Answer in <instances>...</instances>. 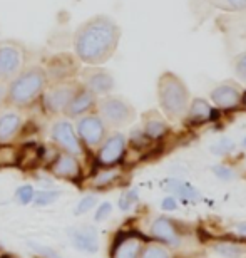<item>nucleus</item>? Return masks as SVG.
<instances>
[{
	"label": "nucleus",
	"instance_id": "8",
	"mask_svg": "<svg viewBox=\"0 0 246 258\" xmlns=\"http://www.w3.org/2000/svg\"><path fill=\"white\" fill-rule=\"evenodd\" d=\"M82 87L89 89L94 96H104L112 91L114 87V79L107 71L97 69V67H89L82 71Z\"/></svg>",
	"mask_w": 246,
	"mask_h": 258
},
{
	"label": "nucleus",
	"instance_id": "3",
	"mask_svg": "<svg viewBox=\"0 0 246 258\" xmlns=\"http://www.w3.org/2000/svg\"><path fill=\"white\" fill-rule=\"evenodd\" d=\"M189 94L186 86L174 74H164L159 79V102L162 111L169 117L176 119L188 109Z\"/></svg>",
	"mask_w": 246,
	"mask_h": 258
},
{
	"label": "nucleus",
	"instance_id": "40",
	"mask_svg": "<svg viewBox=\"0 0 246 258\" xmlns=\"http://www.w3.org/2000/svg\"><path fill=\"white\" fill-rule=\"evenodd\" d=\"M243 102H244V106H246V92H244V96H243Z\"/></svg>",
	"mask_w": 246,
	"mask_h": 258
},
{
	"label": "nucleus",
	"instance_id": "42",
	"mask_svg": "<svg viewBox=\"0 0 246 258\" xmlns=\"http://www.w3.org/2000/svg\"><path fill=\"white\" fill-rule=\"evenodd\" d=\"M243 144H244V146H246V138H244V141H243Z\"/></svg>",
	"mask_w": 246,
	"mask_h": 258
},
{
	"label": "nucleus",
	"instance_id": "2",
	"mask_svg": "<svg viewBox=\"0 0 246 258\" xmlns=\"http://www.w3.org/2000/svg\"><path fill=\"white\" fill-rule=\"evenodd\" d=\"M49 84L47 71L42 66H30L9 82L5 101L10 106L25 109L30 107L42 97L45 87Z\"/></svg>",
	"mask_w": 246,
	"mask_h": 258
},
{
	"label": "nucleus",
	"instance_id": "11",
	"mask_svg": "<svg viewBox=\"0 0 246 258\" xmlns=\"http://www.w3.org/2000/svg\"><path fill=\"white\" fill-rule=\"evenodd\" d=\"M94 106H96V96L89 89L79 86V89L75 91L72 99L69 101L67 107H65L64 114L67 117H79L82 114H87Z\"/></svg>",
	"mask_w": 246,
	"mask_h": 258
},
{
	"label": "nucleus",
	"instance_id": "18",
	"mask_svg": "<svg viewBox=\"0 0 246 258\" xmlns=\"http://www.w3.org/2000/svg\"><path fill=\"white\" fill-rule=\"evenodd\" d=\"M141 250V241L134 235H129L122 238L119 243H116L114 258H137Z\"/></svg>",
	"mask_w": 246,
	"mask_h": 258
},
{
	"label": "nucleus",
	"instance_id": "28",
	"mask_svg": "<svg viewBox=\"0 0 246 258\" xmlns=\"http://www.w3.org/2000/svg\"><path fill=\"white\" fill-rule=\"evenodd\" d=\"M34 188L30 186V184H25V186H20L17 189V193H15V196H17V200L20 201L22 205H29L30 201H34Z\"/></svg>",
	"mask_w": 246,
	"mask_h": 258
},
{
	"label": "nucleus",
	"instance_id": "31",
	"mask_svg": "<svg viewBox=\"0 0 246 258\" xmlns=\"http://www.w3.org/2000/svg\"><path fill=\"white\" fill-rule=\"evenodd\" d=\"M141 258H169V253L161 246H149L144 250Z\"/></svg>",
	"mask_w": 246,
	"mask_h": 258
},
{
	"label": "nucleus",
	"instance_id": "20",
	"mask_svg": "<svg viewBox=\"0 0 246 258\" xmlns=\"http://www.w3.org/2000/svg\"><path fill=\"white\" fill-rule=\"evenodd\" d=\"M213 117V109L204 99H194L189 107V119L193 122H204Z\"/></svg>",
	"mask_w": 246,
	"mask_h": 258
},
{
	"label": "nucleus",
	"instance_id": "17",
	"mask_svg": "<svg viewBox=\"0 0 246 258\" xmlns=\"http://www.w3.org/2000/svg\"><path fill=\"white\" fill-rule=\"evenodd\" d=\"M151 233L154 235L156 238L166 241V243H169V245H178L179 243L176 228H174V225L168 218H157L154 223H152Z\"/></svg>",
	"mask_w": 246,
	"mask_h": 258
},
{
	"label": "nucleus",
	"instance_id": "13",
	"mask_svg": "<svg viewBox=\"0 0 246 258\" xmlns=\"http://www.w3.org/2000/svg\"><path fill=\"white\" fill-rule=\"evenodd\" d=\"M52 173L55 176L67 178V179H75L80 174V166L79 161L75 159L74 154L70 153H60L55 161L52 163Z\"/></svg>",
	"mask_w": 246,
	"mask_h": 258
},
{
	"label": "nucleus",
	"instance_id": "1",
	"mask_svg": "<svg viewBox=\"0 0 246 258\" xmlns=\"http://www.w3.org/2000/svg\"><path fill=\"white\" fill-rule=\"evenodd\" d=\"M121 30L112 19L96 15L86 20L74 34V52L77 59L89 66L107 62L119 44Z\"/></svg>",
	"mask_w": 246,
	"mask_h": 258
},
{
	"label": "nucleus",
	"instance_id": "6",
	"mask_svg": "<svg viewBox=\"0 0 246 258\" xmlns=\"http://www.w3.org/2000/svg\"><path fill=\"white\" fill-rule=\"evenodd\" d=\"M97 107H99L101 119L114 127L129 124L136 116L134 107L121 97H104Z\"/></svg>",
	"mask_w": 246,
	"mask_h": 258
},
{
	"label": "nucleus",
	"instance_id": "36",
	"mask_svg": "<svg viewBox=\"0 0 246 258\" xmlns=\"http://www.w3.org/2000/svg\"><path fill=\"white\" fill-rule=\"evenodd\" d=\"M214 174L221 179H231L233 178V171L226 166H216L214 168Z\"/></svg>",
	"mask_w": 246,
	"mask_h": 258
},
{
	"label": "nucleus",
	"instance_id": "14",
	"mask_svg": "<svg viewBox=\"0 0 246 258\" xmlns=\"http://www.w3.org/2000/svg\"><path fill=\"white\" fill-rule=\"evenodd\" d=\"M75 69H77V67H75L72 57H69V55H57V57L52 60L49 69H45V71H47L49 79L52 77L55 82H60V81H67L69 77H72Z\"/></svg>",
	"mask_w": 246,
	"mask_h": 258
},
{
	"label": "nucleus",
	"instance_id": "35",
	"mask_svg": "<svg viewBox=\"0 0 246 258\" xmlns=\"http://www.w3.org/2000/svg\"><path fill=\"white\" fill-rule=\"evenodd\" d=\"M111 211H112V206L111 203H102L99 206V210H97V213H96V220L97 221H102L106 218V216H109L111 215Z\"/></svg>",
	"mask_w": 246,
	"mask_h": 258
},
{
	"label": "nucleus",
	"instance_id": "12",
	"mask_svg": "<svg viewBox=\"0 0 246 258\" xmlns=\"http://www.w3.org/2000/svg\"><path fill=\"white\" fill-rule=\"evenodd\" d=\"M69 236L72 238L75 248H79L87 253H96L99 248L96 230L92 226H80V228H72L69 231Z\"/></svg>",
	"mask_w": 246,
	"mask_h": 258
},
{
	"label": "nucleus",
	"instance_id": "41",
	"mask_svg": "<svg viewBox=\"0 0 246 258\" xmlns=\"http://www.w3.org/2000/svg\"><path fill=\"white\" fill-rule=\"evenodd\" d=\"M0 258H10V256H7V255H4V256H0Z\"/></svg>",
	"mask_w": 246,
	"mask_h": 258
},
{
	"label": "nucleus",
	"instance_id": "39",
	"mask_svg": "<svg viewBox=\"0 0 246 258\" xmlns=\"http://www.w3.org/2000/svg\"><path fill=\"white\" fill-rule=\"evenodd\" d=\"M236 230H238V233H239V235H244V236H246V223H239V225H236Z\"/></svg>",
	"mask_w": 246,
	"mask_h": 258
},
{
	"label": "nucleus",
	"instance_id": "7",
	"mask_svg": "<svg viewBox=\"0 0 246 258\" xmlns=\"http://www.w3.org/2000/svg\"><path fill=\"white\" fill-rule=\"evenodd\" d=\"M77 134L87 146H99L106 136V122L101 119V116L87 114L77 121Z\"/></svg>",
	"mask_w": 246,
	"mask_h": 258
},
{
	"label": "nucleus",
	"instance_id": "16",
	"mask_svg": "<svg viewBox=\"0 0 246 258\" xmlns=\"http://www.w3.org/2000/svg\"><path fill=\"white\" fill-rule=\"evenodd\" d=\"M22 127V117L15 112H5L0 116V144L9 143Z\"/></svg>",
	"mask_w": 246,
	"mask_h": 258
},
{
	"label": "nucleus",
	"instance_id": "4",
	"mask_svg": "<svg viewBox=\"0 0 246 258\" xmlns=\"http://www.w3.org/2000/svg\"><path fill=\"white\" fill-rule=\"evenodd\" d=\"M27 67V49L17 40H0V81L9 84Z\"/></svg>",
	"mask_w": 246,
	"mask_h": 258
},
{
	"label": "nucleus",
	"instance_id": "9",
	"mask_svg": "<svg viewBox=\"0 0 246 258\" xmlns=\"http://www.w3.org/2000/svg\"><path fill=\"white\" fill-rule=\"evenodd\" d=\"M52 138L65 153H70V154H74V156H77V154L82 153L79 138H77V134H75L70 122H67V121L55 122L52 127Z\"/></svg>",
	"mask_w": 246,
	"mask_h": 258
},
{
	"label": "nucleus",
	"instance_id": "38",
	"mask_svg": "<svg viewBox=\"0 0 246 258\" xmlns=\"http://www.w3.org/2000/svg\"><path fill=\"white\" fill-rule=\"evenodd\" d=\"M5 94H7V87H5L4 82L0 81V102L5 101Z\"/></svg>",
	"mask_w": 246,
	"mask_h": 258
},
{
	"label": "nucleus",
	"instance_id": "23",
	"mask_svg": "<svg viewBox=\"0 0 246 258\" xmlns=\"http://www.w3.org/2000/svg\"><path fill=\"white\" fill-rule=\"evenodd\" d=\"M213 248H214V251H218L219 255L231 256V258H236L239 255L246 253V245L233 243V241H223V243H216Z\"/></svg>",
	"mask_w": 246,
	"mask_h": 258
},
{
	"label": "nucleus",
	"instance_id": "24",
	"mask_svg": "<svg viewBox=\"0 0 246 258\" xmlns=\"http://www.w3.org/2000/svg\"><path fill=\"white\" fill-rule=\"evenodd\" d=\"M19 159V151L10 144H0V168L15 166Z\"/></svg>",
	"mask_w": 246,
	"mask_h": 258
},
{
	"label": "nucleus",
	"instance_id": "19",
	"mask_svg": "<svg viewBox=\"0 0 246 258\" xmlns=\"http://www.w3.org/2000/svg\"><path fill=\"white\" fill-rule=\"evenodd\" d=\"M44 156V149L37 146V144H29L25 146L22 151L19 153L17 164L22 168H34L35 164H39V161Z\"/></svg>",
	"mask_w": 246,
	"mask_h": 258
},
{
	"label": "nucleus",
	"instance_id": "27",
	"mask_svg": "<svg viewBox=\"0 0 246 258\" xmlns=\"http://www.w3.org/2000/svg\"><path fill=\"white\" fill-rule=\"evenodd\" d=\"M60 196L59 191H40V193H35L34 195V201L37 206H45V205H50L54 203Z\"/></svg>",
	"mask_w": 246,
	"mask_h": 258
},
{
	"label": "nucleus",
	"instance_id": "30",
	"mask_svg": "<svg viewBox=\"0 0 246 258\" xmlns=\"http://www.w3.org/2000/svg\"><path fill=\"white\" fill-rule=\"evenodd\" d=\"M96 196H86V198H82L79 201V205H77V208H75V215H82V213H87L92 206L96 205Z\"/></svg>",
	"mask_w": 246,
	"mask_h": 258
},
{
	"label": "nucleus",
	"instance_id": "33",
	"mask_svg": "<svg viewBox=\"0 0 246 258\" xmlns=\"http://www.w3.org/2000/svg\"><path fill=\"white\" fill-rule=\"evenodd\" d=\"M234 69H236L239 77L246 79V52L236 57V60H234Z\"/></svg>",
	"mask_w": 246,
	"mask_h": 258
},
{
	"label": "nucleus",
	"instance_id": "5",
	"mask_svg": "<svg viewBox=\"0 0 246 258\" xmlns=\"http://www.w3.org/2000/svg\"><path fill=\"white\" fill-rule=\"evenodd\" d=\"M77 89L79 86L74 81L55 82L50 87H45L44 94L40 97L42 99V106L50 114H64L69 101L72 99V96L75 94Z\"/></svg>",
	"mask_w": 246,
	"mask_h": 258
},
{
	"label": "nucleus",
	"instance_id": "10",
	"mask_svg": "<svg viewBox=\"0 0 246 258\" xmlns=\"http://www.w3.org/2000/svg\"><path fill=\"white\" fill-rule=\"evenodd\" d=\"M126 149V139L122 134H112L107 138L104 144H102L99 154H97V161L102 166H112V164L119 163L122 156H124Z\"/></svg>",
	"mask_w": 246,
	"mask_h": 258
},
{
	"label": "nucleus",
	"instance_id": "21",
	"mask_svg": "<svg viewBox=\"0 0 246 258\" xmlns=\"http://www.w3.org/2000/svg\"><path fill=\"white\" fill-rule=\"evenodd\" d=\"M164 186H166L169 191L178 193L184 200H198L199 198V195H198L196 189H194L193 186H189L188 183L176 181V179H169V181L164 183Z\"/></svg>",
	"mask_w": 246,
	"mask_h": 258
},
{
	"label": "nucleus",
	"instance_id": "32",
	"mask_svg": "<svg viewBox=\"0 0 246 258\" xmlns=\"http://www.w3.org/2000/svg\"><path fill=\"white\" fill-rule=\"evenodd\" d=\"M233 148H234V144L229 141V139H221L218 144H214L213 146V151L216 154H226V153L231 151Z\"/></svg>",
	"mask_w": 246,
	"mask_h": 258
},
{
	"label": "nucleus",
	"instance_id": "34",
	"mask_svg": "<svg viewBox=\"0 0 246 258\" xmlns=\"http://www.w3.org/2000/svg\"><path fill=\"white\" fill-rule=\"evenodd\" d=\"M32 245V248L37 251V253H40L42 256H47V258H62L59 253H55L54 250L47 248V246H40V245H35V243H30Z\"/></svg>",
	"mask_w": 246,
	"mask_h": 258
},
{
	"label": "nucleus",
	"instance_id": "26",
	"mask_svg": "<svg viewBox=\"0 0 246 258\" xmlns=\"http://www.w3.org/2000/svg\"><path fill=\"white\" fill-rule=\"evenodd\" d=\"M117 173L116 169H102V171H99L96 174L94 178V184L96 186H104V184H109L111 181H114V179L117 178Z\"/></svg>",
	"mask_w": 246,
	"mask_h": 258
},
{
	"label": "nucleus",
	"instance_id": "22",
	"mask_svg": "<svg viewBox=\"0 0 246 258\" xmlns=\"http://www.w3.org/2000/svg\"><path fill=\"white\" fill-rule=\"evenodd\" d=\"M168 126L164 124V121L159 117H147L144 122V134L149 139H159L162 134H166Z\"/></svg>",
	"mask_w": 246,
	"mask_h": 258
},
{
	"label": "nucleus",
	"instance_id": "15",
	"mask_svg": "<svg viewBox=\"0 0 246 258\" xmlns=\"http://www.w3.org/2000/svg\"><path fill=\"white\" fill-rule=\"evenodd\" d=\"M239 97L241 96H239L238 87L229 84V82L218 86L216 89L211 92V99L216 102L219 107H223V109H231V107L238 106Z\"/></svg>",
	"mask_w": 246,
	"mask_h": 258
},
{
	"label": "nucleus",
	"instance_id": "37",
	"mask_svg": "<svg viewBox=\"0 0 246 258\" xmlns=\"http://www.w3.org/2000/svg\"><path fill=\"white\" fill-rule=\"evenodd\" d=\"M162 208L164 210H169V211H173V210H176V201H174V198H164L162 201Z\"/></svg>",
	"mask_w": 246,
	"mask_h": 258
},
{
	"label": "nucleus",
	"instance_id": "25",
	"mask_svg": "<svg viewBox=\"0 0 246 258\" xmlns=\"http://www.w3.org/2000/svg\"><path fill=\"white\" fill-rule=\"evenodd\" d=\"M209 4L216 9L228 10V12H236V10L246 9V0H209Z\"/></svg>",
	"mask_w": 246,
	"mask_h": 258
},
{
	"label": "nucleus",
	"instance_id": "29",
	"mask_svg": "<svg viewBox=\"0 0 246 258\" xmlns=\"http://www.w3.org/2000/svg\"><path fill=\"white\" fill-rule=\"evenodd\" d=\"M137 201V193L136 191H127L121 196V200H119V208L121 210H129L132 205H134Z\"/></svg>",
	"mask_w": 246,
	"mask_h": 258
}]
</instances>
